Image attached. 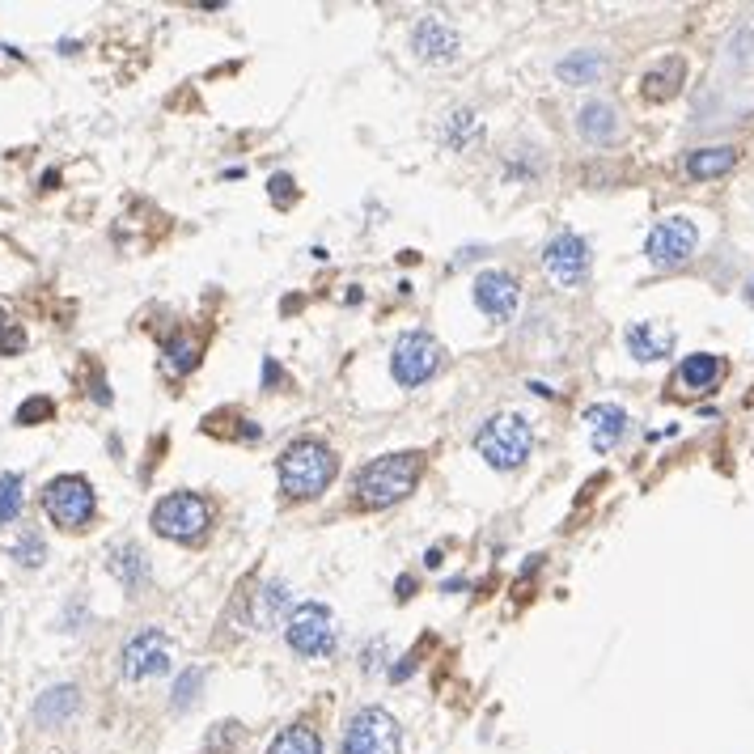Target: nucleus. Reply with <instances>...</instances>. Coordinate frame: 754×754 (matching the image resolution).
<instances>
[{"label":"nucleus","instance_id":"f257e3e1","mask_svg":"<svg viewBox=\"0 0 754 754\" xmlns=\"http://www.w3.org/2000/svg\"><path fill=\"white\" fill-rule=\"evenodd\" d=\"M420 471H424V458L420 454H386L369 462L361 475H356V500H361V509H390L407 500L416 492L420 483Z\"/></svg>","mask_w":754,"mask_h":754},{"label":"nucleus","instance_id":"f03ea898","mask_svg":"<svg viewBox=\"0 0 754 754\" xmlns=\"http://www.w3.org/2000/svg\"><path fill=\"white\" fill-rule=\"evenodd\" d=\"M335 471H339V462L331 454V445H322L314 437H301L280 454V488H284V496H293V500L322 496L331 488Z\"/></svg>","mask_w":754,"mask_h":754},{"label":"nucleus","instance_id":"7ed1b4c3","mask_svg":"<svg viewBox=\"0 0 754 754\" xmlns=\"http://www.w3.org/2000/svg\"><path fill=\"white\" fill-rule=\"evenodd\" d=\"M475 450L488 466H496V471H517L534 450V428L526 416H517V411H500V416L479 424Z\"/></svg>","mask_w":754,"mask_h":754},{"label":"nucleus","instance_id":"20e7f679","mask_svg":"<svg viewBox=\"0 0 754 754\" xmlns=\"http://www.w3.org/2000/svg\"><path fill=\"white\" fill-rule=\"evenodd\" d=\"M208 526H212V509L200 492H170L153 509V530L161 538H174V543H195V538L208 534Z\"/></svg>","mask_w":754,"mask_h":754},{"label":"nucleus","instance_id":"39448f33","mask_svg":"<svg viewBox=\"0 0 754 754\" xmlns=\"http://www.w3.org/2000/svg\"><path fill=\"white\" fill-rule=\"evenodd\" d=\"M43 509H47V517H51V522H56L60 530H85L89 522H94L98 500H94V488H89V479H81V475H60V479H51L47 488H43Z\"/></svg>","mask_w":754,"mask_h":754},{"label":"nucleus","instance_id":"423d86ee","mask_svg":"<svg viewBox=\"0 0 754 754\" xmlns=\"http://www.w3.org/2000/svg\"><path fill=\"white\" fill-rule=\"evenodd\" d=\"M403 729L386 708H361L344 729V754H399Z\"/></svg>","mask_w":754,"mask_h":754},{"label":"nucleus","instance_id":"0eeeda50","mask_svg":"<svg viewBox=\"0 0 754 754\" xmlns=\"http://www.w3.org/2000/svg\"><path fill=\"white\" fill-rule=\"evenodd\" d=\"M289 649L301 657H331L335 653V615L322 602H301L289 615Z\"/></svg>","mask_w":754,"mask_h":754},{"label":"nucleus","instance_id":"6e6552de","mask_svg":"<svg viewBox=\"0 0 754 754\" xmlns=\"http://www.w3.org/2000/svg\"><path fill=\"white\" fill-rule=\"evenodd\" d=\"M441 344L428 331H411L403 335L399 344H394V356H390V373H394V382L399 386H424L428 377H433L441 369Z\"/></svg>","mask_w":754,"mask_h":754},{"label":"nucleus","instance_id":"1a4fd4ad","mask_svg":"<svg viewBox=\"0 0 754 754\" xmlns=\"http://www.w3.org/2000/svg\"><path fill=\"white\" fill-rule=\"evenodd\" d=\"M123 678L132 682H145L157 678L174 666V640L161 632V627H140V632L123 644Z\"/></svg>","mask_w":754,"mask_h":754},{"label":"nucleus","instance_id":"9d476101","mask_svg":"<svg viewBox=\"0 0 754 754\" xmlns=\"http://www.w3.org/2000/svg\"><path fill=\"white\" fill-rule=\"evenodd\" d=\"M699 246V229L687 217H666L649 229L644 238V255H649L653 267H682Z\"/></svg>","mask_w":754,"mask_h":754},{"label":"nucleus","instance_id":"9b49d317","mask_svg":"<svg viewBox=\"0 0 754 754\" xmlns=\"http://www.w3.org/2000/svg\"><path fill=\"white\" fill-rule=\"evenodd\" d=\"M543 267L551 272L555 284H564V289H577L589 276V242L581 233H555L543 250Z\"/></svg>","mask_w":754,"mask_h":754},{"label":"nucleus","instance_id":"f8f14e48","mask_svg":"<svg viewBox=\"0 0 754 754\" xmlns=\"http://www.w3.org/2000/svg\"><path fill=\"white\" fill-rule=\"evenodd\" d=\"M517 301H522V289H517V280L509 272L492 267V272H479L475 276V305L492 322H509L517 314Z\"/></svg>","mask_w":754,"mask_h":754},{"label":"nucleus","instance_id":"ddd939ff","mask_svg":"<svg viewBox=\"0 0 754 754\" xmlns=\"http://www.w3.org/2000/svg\"><path fill=\"white\" fill-rule=\"evenodd\" d=\"M411 51L428 64H450L458 56V30L450 22H441V17H420L411 26Z\"/></svg>","mask_w":754,"mask_h":754},{"label":"nucleus","instance_id":"4468645a","mask_svg":"<svg viewBox=\"0 0 754 754\" xmlns=\"http://www.w3.org/2000/svg\"><path fill=\"white\" fill-rule=\"evenodd\" d=\"M627 352L644 365L666 361V356L674 352V331L666 327V322H653V318L632 322V327H627Z\"/></svg>","mask_w":754,"mask_h":754},{"label":"nucleus","instance_id":"2eb2a0df","mask_svg":"<svg viewBox=\"0 0 754 754\" xmlns=\"http://www.w3.org/2000/svg\"><path fill=\"white\" fill-rule=\"evenodd\" d=\"M721 377H725V361L716 352H695L687 356V361L678 365L674 373V386L678 390H687V394H708L721 386Z\"/></svg>","mask_w":754,"mask_h":754},{"label":"nucleus","instance_id":"dca6fc26","mask_svg":"<svg viewBox=\"0 0 754 754\" xmlns=\"http://www.w3.org/2000/svg\"><path fill=\"white\" fill-rule=\"evenodd\" d=\"M585 424H589V441H594V450H615V445L627 437V411L615 407V403H594L585 411Z\"/></svg>","mask_w":754,"mask_h":754},{"label":"nucleus","instance_id":"f3484780","mask_svg":"<svg viewBox=\"0 0 754 754\" xmlns=\"http://www.w3.org/2000/svg\"><path fill=\"white\" fill-rule=\"evenodd\" d=\"M577 132L585 140H594V145H615L619 140V111L610 102H585L581 115H577Z\"/></svg>","mask_w":754,"mask_h":754},{"label":"nucleus","instance_id":"a211bd4d","mask_svg":"<svg viewBox=\"0 0 754 754\" xmlns=\"http://www.w3.org/2000/svg\"><path fill=\"white\" fill-rule=\"evenodd\" d=\"M682 77H687V64H682L678 56H670V60L653 64L649 73L640 77V94L649 98V102H666V98H674L678 89H682Z\"/></svg>","mask_w":754,"mask_h":754},{"label":"nucleus","instance_id":"6ab92c4d","mask_svg":"<svg viewBox=\"0 0 754 754\" xmlns=\"http://www.w3.org/2000/svg\"><path fill=\"white\" fill-rule=\"evenodd\" d=\"M733 166H738V149L733 145H716V149H695V153H687V174L691 178H721V174H729Z\"/></svg>","mask_w":754,"mask_h":754},{"label":"nucleus","instance_id":"aec40b11","mask_svg":"<svg viewBox=\"0 0 754 754\" xmlns=\"http://www.w3.org/2000/svg\"><path fill=\"white\" fill-rule=\"evenodd\" d=\"M441 140L450 149H471L475 140H483V119L475 115V111H454V115H445V123H441Z\"/></svg>","mask_w":754,"mask_h":754},{"label":"nucleus","instance_id":"412c9836","mask_svg":"<svg viewBox=\"0 0 754 754\" xmlns=\"http://www.w3.org/2000/svg\"><path fill=\"white\" fill-rule=\"evenodd\" d=\"M602 68H606V60L598 56V51H572L568 60H560V81H568V85H594L598 77H602Z\"/></svg>","mask_w":754,"mask_h":754},{"label":"nucleus","instance_id":"4be33fe9","mask_svg":"<svg viewBox=\"0 0 754 754\" xmlns=\"http://www.w3.org/2000/svg\"><path fill=\"white\" fill-rule=\"evenodd\" d=\"M111 568H115V577L128 585V589H136L140 581H145V551L140 547H132V543H123V547H115L111 551Z\"/></svg>","mask_w":754,"mask_h":754},{"label":"nucleus","instance_id":"5701e85b","mask_svg":"<svg viewBox=\"0 0 754 754\" xmlns=\"http://www.w3.org/2000/svg\"><path fill=\"white\" fill-rule=\"evenodd\" d=\"M77 687H56V691H47L43 699H39V721L43 725H60V721H68V716L77 712Z\"/></svg>","mask_w":754,"mask_h":754},{"label":"nucleus","instance_id":"b1692460","mask_svg":"<svg viewBox=\"0 0 754 754\" xmlns=\"http://www.w3.org/2000/svg\"><path fill=\"white\" fill-rule=\"evenodd\" d=\"M267 754H322V742H318L314 729L293 725V729H284L272 746H267Z\"/></svg>","mask_w":754,"mask_h":754},{"label":"nucleus","instance_id":"393cba45","mask_svg":"<svg viewBox=\"0 0 754 754\" xmlns=\"http://www.w3.org/2000/svg\"><path fill=\"white\" fill-rule=\"evenodd\" d=\"M195 365H200V344H195V339H187V335H174L170 344H166V369H170L174 377H183V373H191Z\"/></svg>","mask_w":754,"mask_h":754},{"label":"nucleus","instance_id":"a878e982","mask_svg":"<svg viewBox=\"0 0 754 754\" xmlns=\"http://www.w3.org/2000/svg\"><path fill=\"white\" fill-rule=\"evenodd\" d=\"M17 513H22V475L0 471V526L17 522Z\"/></svg>","mask_w":754,"mask_h":754},{"label":"nucleus","instance_id":"bb28decb","mask_svg":"<svg viewBox=\"0 0 754 754\" xmlns=\"http://www.w3.org/2000/svg\"><path fill=\"white\" fill-rule=\"evenodd\" d=\"M284 606H289V594H284V585H276V581L263 585V594H259V602H255V623H259V627H272Z\"/></svg>","mask_w":754,"mask_h":754},{"label":"nucleus","instance_id":"cd10ccee","mask_svg":"<svg viewBox=\"0 0 754 754\" xmlns=\"http://www.w3.org/2000/svg\"><path fill=\"white\" fill-rule=\"evenodd\" d=\"M200 687H204V670H183V678L174 682V708H191Z\"/></svg>","mask_w":754,"mask_h":754},{"label":"nucleus","instance_id":"c85d7f7f","mask_svg":"<svg viewBox=\"0 0 754 754\" xmlns=\"http://www.w3.org/2000/svg\"><path fill=\"white\" fill-rule=\"evenodd\" d=\"M56 416V403L51 399H26L22 407H17V424H43Z\"/></svg>","mask_w":754,"mask_h":754},{"label":"nucleus","instance_id":"c756f323","mask_svg":"<svg viewBox=\"0 0 754 754\" xmlns=\"http://www.w3.org/2000/svg\"><path fill=\"white\" fill-rule=\"evenodd\" d=\"M13 555H17V560H22V564H43V555H47V547H43V538L39 534H22V538H17V547H13Z\"/></svg>","mask_w":754,"mask_h":754},{"label":"nucleus","instance_id":"7c9ffc66","mask_svg":"<svg viewBox=\"0 0 754 754\" xmlns=\"http://www.w3.org/2000/svg\"><path fill=\"white\" fill-rule=\"evenodd\" d=\"M267 187H272V200L280 208H293L297 204V183H293L289 174H272V183H267Z\"/></svg>","mask_w":754,"mask_h":754},{"label":"nucleus","instance_id":"2f4dec72","mask_svg":"<svg viewBox=\"0 0 754 754\" xmlns=\"http://www.w3.org/2000/svg\"><path fill=\"white\" fill-rule=\"evenodd\" d=\"M22 348H26L22 327H5V331H0V356H17Z\"/></svg>","mask_w":754,"mask_h":754},{"label":"nucleus","instance_id":"473e14b6","mask_svg":"<svg viewBox=\"0 0 754 754\" xmlns=\"http://www.w3.org/2000/svg\"><path fill=\"white\" fill-rule=\"evenodd\" d=\"M5 327H9V314H5V310H0V331H5Z\"/></svg>","mask_w":754,"mask_h":754},{"label":"nucleus","instance_id":"72a5a7b5","mask_svg":"<svg viewBox=\"0 0 754 754\" xmlns=\"http://www.w3.org/2000/svg\"><path fill=\"white\" fill-rule=\"evenodd\" d=\"M746 301H750V305H754V280H750V289H746Z\"/></svg>","mask_w":754,"mask_h":754}]
</instances>
